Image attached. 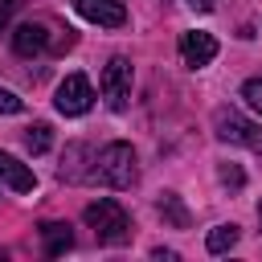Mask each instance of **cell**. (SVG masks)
Here are the masks:
<instances>
[{"instance_id": "1", "label": "cell", "mask_w": 262, "mask_h": 262, "mask_svg": "<svg viewBox=\"0 0 262 262\" xmlns=\"http://www.w3.org/2000/svg\"><path fill=\"white\" fill-rule=\"evenodd\" d=\"M94 180H102L106 188H131L139 180V160L131 143H106L94 156Z\"/></svg>"}, {"instance_id": "2", "label": "cell", "mask_w": 262, "mask_h": 262, "mask_svg": "<svg viewBox=\"0 0 262 262\" xmlns=\"http://www.w3.org/2000/svg\"><path fill=\"white\" fill-rule=\"evenodd\" d=\"M86 225L94 229V237H98L102 246H123V242H131V217H127L123 205L111 201V196L86 205Z\"/></svg>"}, {"instance_id": "3", "label": "cell", "mask_w": 262, "mask_h": 262, "mask_svg": "<svg viewBox=\"0 0 262 262\" xmlns=\"http://www.w3.org/2000/svg\"><path fill=\"white\" fill-rule=\"evenodd\" d=\"M213 131H217V139L242 143V147H250L254 156H262V123H250L242 111L217 106V111H213Z\"/></svg>"}, {"instance_id": "4", "label": "cell", "mask_w": 262, "mask_h": 262, "mask_svg": "<svg viewBox=\"0 0 262 262\" xmlns=\"http://www.w3.org/2000/svg\"><path fill=\"white\" fill-rule=\"evenodd\" d=\"M98 86H102V98H106L111 111H127V98H131V61L127 57H111L102 66Z\"/></svg>"}, {"instance_id": "5", "label": "cell", "mask_w": 262, "mask_h": 262, "mask_svg": "<svg viewBox=\"0 0 262 262\" xmlns=\"http://www.w3.org/2000/svg\"><path fill=\"white\" fill-rule=\"evenodd\" d=\"M53 106H57L61 115H86V111L94 106V86H90V78H86V74H66V82L57 86Z\"/></svg>"}, {"instance_id": "6", "label": "cell", "mask_w": 262, "mask_h": 262, "mask_svg": "<svg viewBox=\"0 0 262 262\" xmlns=\"http://www.w3.org/2000/svg\"><path fill=\"white\" fill-rule=\"evenodd\" d=\"M180 57H184L188 70H205V66L217 57V37H213V33H201V29L180 33Z\"/></svg>"}, {"instance_id": "7", "label": "cell", "mask_w": 262, "mask_h": 262, "mask_svg": "<svg viewBox=\"0 0 262 262\" xmlns=\"http://www.w3.org/2000/svg\"><path fill=\"white\" fill-rule=\"evenodd\" d=\"M78 16H86L90 25H102V29H119L127 20V8L123 0H74Z\"/></svg>"}, {"instance_id": "8", "label": "cell", "mask_w": 262, "mask_h": 262, "mask_svg": "<svg viewBox=\"0 0 262 262\" xmlns=\"http://www.w3.org/2000/svg\"><path fill=\"white\" fill-rule=\"evenodd\" d=\"M0 180H4L12 192H33V188H37L33 168H29V164H20V160H16V156H8V151H0Z\"/></svg>"}, {"instance_id": "9", "label": "cell", "mask_w": 262, "mask_h": 262, "mask_svg": "<svg viewBox=\"0 0 262 262\" xmlns=\"http://www.w3.org/2000/svg\"><path fill=\"white\" fill-rule=\"evenodd\" d=\"M49 45V33H45V25H37V20H25L16 33H12V49L20 53V57H33V53H41Z\"/></svg>"}, {"instance_id": "10", "label": "cell", "mask_w": 262, "mask_h": 262, "mask_svg": "<svg viewBox=\"0 0 262 262\" xmlns=\"http://www.w3.org/2000/svg\"><path fill=\"white\" fill-rule=\"evenodd\" d=\"M41 242H45V254L57 258V254H66V250L74 246V233H70V225H61V221H45V225H41Z\"/></svg>"}, {"instance_id": "11", "label": "cell", "mask_w": 262, "mask_h": 262, "mask_svg": "<svg viewBox=\"0 0 262 262\" xmlns=\"http://www.w3.org/2000/svg\"><path fill=\"white\" fill-rule=\"evenodd\" d=\"M156 209H160V217H164L172 229H188V209L180 205V196H176V192H164V196L156 201Z\"/></svg>"}, {"instance_id": "12", "label": "cell", "mask_w": 262, "mask_h": 262, "mask_svg": "<svg viewBox=\"0 0 262 262\" xmlns=\"http://www.w3.org/2000/svg\"><path fill=\"white\" fill-rule=\"evenodd\" d=\"M237 246V225H213L209 237H205V250L209 254H229Z\"/></svg>"}, {"instance_id": "13", "label": "cell", "mask_w": 262, "mask_h": 262, "mask_svg": "<svg viewBox=\"0 0 262 262\" xmlns=\"http://www.w3.org/2000/svg\"><path fill=\"white\" fill-rule=\"evenodd\" d=\"M25 143H29V151H33V156L49 151V147H53V127H49V123H33V127H29V135H25Z\"/></svg>"}, {"instance_id": "14", "label": "cell", "mask_w": 262, "mask_h": 262, "mask_svg": "<svg viewBox=\"0 0 262 262\" xmlns=\"http://www.w3.org/2000/svg\"><path fill=\"white\" fill-rule=\"evenodd\" d=\"M242 98L250 102V111H258V115H262V78H250V82L242 86Z\"/></svg>"}, {"instance_id": "15", "label": "cell", "mask_w": 262, "mask_h": 262, "mask_svg": "<svg viewBox=\"0 0 262 262\" xmlns=\"http://www.w3.org/2000/svg\"><path fill=\"white\" fill-rule=\"evenodd\" d=\"M217 176H221V184H225V188H242V184H246V176H242V168H237V164H221V172H217Z\"/></svg>"}, {"instance_id": "16", "label": "cell", "mask_w": 262, "mask_h": 262, "mask_svg": "<svg viewBox=\"0 0 262 262\" xmlns=\"http://www.w3.org/2000/svg\"><path fill=\"white\" fill-rule=\"evenodd\" d=\"M20 106H25V102H20L12 90H4V86H0V115H20Z\"/></svg>"}, {"instance_id": "17", "label": "cell", "mask_w": 262, "mask_h": 262, "mask_svg": "<svg viewBox=\"0 0 262 262\" xmlns=\"http://www.w3.org/2000/svg\"><path fill=\"white\" fill-rule=\"evenodd\" d=\"M12 12H16V0H0V29L12 20Z\"/></svg>"}, {"instance_id": "18", "label": "cell", "mask_w": 262, "mask_h": 262, "mask_svg": "<svg viewBox=\"0 0 262 262\" xmlns=\"http://www.w3.org/2000/svg\"><path fill=\"white\" fill-rule=\"evenodd\" d=\"M156 262H176V250H151Z\"/></svg>"}, {"instance_id": "19", "label": "cell", "mask_w": 262, "mask_h": 262, "mask_svg": "<svg viewBox=\"0 0 262 262\" xmlns=\"http://www.w3.org/2000/svg\"><path fill=\"white\" fill-rule=\"evenodd\" d=\"M188 4H192L196 12H213V8H217V0H188Z\"/></svg>"}, {"instance_id": "20", "label": "cell", "mask_w": 262, "mask_h": 262, "mask_svg": "<svg viewBox=\"0 0 262 262\" xmlns=\"http://www.w3.org/2000/svg\"><path fill=\"white\" fill-rule=\"evenodd\" d=\"M258 221H262V205H258Z\"/></svg>"}]
</instances>
